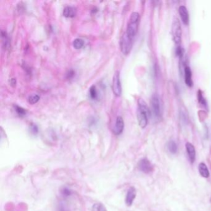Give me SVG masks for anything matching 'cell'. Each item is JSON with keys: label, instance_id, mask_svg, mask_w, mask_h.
Returning <instances> with one entry per match:
<instances>
[{"label": "cell", "instance_id": "cell-24", "mask_svg": "<svg viewBox=\"0 0 211 211\" xmlns=\"http://www.w3.org/2000/svg\"><path fill=\"white\" fill-rule=\"evenodd\" d=\"M75 71L73 70L72 69H70L67 72V74H66V77H67V79L70 80V79H72L74 76H75Z\"/></svg>", "mask_w": 211, "mask_h": 211}, {"label": "cell", "instance_id": "cell-8", "mask_svg": "<svg viewBox=\"0 0 211 211\" xmlns=\"http://www.w3.org/2000/svg\"><path fill=\"white\" fill-rule=\"evenodd\" d=\"M124 130V121L122 117H118L116 119L113 132L115 135H120Z\"/></svg>", "mask_w": 211, "mask_h": 211}, {"label": "cell", "instance_id": "cell-19", "mask_svg": "<svg viewBox=\"0 0 211 211\" xmlns=\"http://www.w3.org/2000/svg\"><path fill=\"white\" fill-rule=\"evenodd\" d=\"M84 45V42L81 39H76L72 42L73 47L76 50H79L82 48Z\"/></svg>", "mask_w": 211, "mask_h": 211}, {"label": "cell", "instance_id": "cell-9", "mask_svg": "<svg viewBox=\"0 0 211 211\" xmlns=\"http://www.w3.org/2000/svg\"><path fill=\"white\" fill-rule=\"evenodd\" d=\"M179 14L181 21L185 25H188L190 22V16L187 8L185 6H180L178 9Z\"/></svg>", "mask_w": 211, "mask_h": 211}, {"label": "cell", "instance_id": "cell-27", "mask_svg": "<svg viewBox=\"0 0 211 211\" xmlns=\"http://www.w3.org/2000/svg\"><path fill=\"white\" fill-rule=\"evenodd\" d=\"M10 84H11V85L12 87H14L16 86V79H14V78L11 79V80H10Z\"/></svg>", "mask_w": 211, "mask_h": 211}, {"label": "cell", "instance_id": "cell-28", "mask_svg": "<svg viewBox=\"0 0 211 211\" xmlns=\"http://www.w3.org/2000/svg\"><path fill=\"white\" fill-rule=\"evenodd\" d=\"M59 211H68L67 210V209L65 208V207L64 206H61L60 209H59Z\"/></svg>", "mask_w": 211, "mask_h": 211}, {"label": "cell", "instance_id": "cell-26", "mask_svg": "<svg viewBox=\"0 0 211 211\" xmlns=\"http://www.w3.org/2000/svg\"><path fill=\"white\" fill-rule=\"evenodd\" d=\"M62 193L64 196H70L71 194L70 190H69L67 188H64L62 190Z\"/></svg>", "mask_w": 211, "mask_h": 211}, {"label": "cell", "instance_id": "cell-5", "mask_svg": "<svg viewBox=\"0 0 211 211\" xmlns=\"http://www.w3.org/2000/svg\"><path fill=\"white\" fill-rule=\"evenodd\" d=\"M181 27L179 20L177 18H175L172 22V35L174 42L179 45L181 40Z\"/></svg>", "mask_w": 211, "mask_h": 211}, {"label": "cell", "instance_id": "cell-23", "mask_svg": "<svg viewBox=\"0 0 211 211\" xmlns=\"http://www.w3.org/2000/svg\"><path fill=\"white\" fill-rule=\"evenodd\" d=\"M92 211H107V209L103 204L100 203H97L93 206Z\"/></svg>", "mask_w": 211, "mask_h": 211}, {"label": "cell", "instance_id": "cell-22", "mask_svg": "<svg viewBox=\"0 0 211 211\" xmlns=\"http://www.w3.org/2000/svg\"><path fill=\"white\" fill-rule=\"evenodd\" d=\"M175 53H176V55L180 58V59H181L184 57V55H185L184 49L181 46L178 45L176 48Z\"/></svg>", "mask_w": 211, "mask_h": 211}, {"label": "cell", "instance_id": "cell-16", "mask_svg": "<svg viewBox=\"0 0 211 211\" xmlns=\"http://www.w3.org/2000/svg\"><path fill=\"white\" fill-rule=\"evenodd\" d=\"M1 39H2V44L3 48L4 49H7V47H9V38H8L6 32L3 31V30L1 31Z\"/></svg>", "mask_w": 211, "mask_h": 211}, {"label": "cell", "instance_id": "cell-2", "mask_svg": "<svg viewBox=\"0 0 211 211\" xmlns=\"http://www.w3.org/2000/svg\"><path fill=\"white\" fill-rule=\"evenodd\" d=\"M140 19V16L138 12H133L131 13L129 22L128 23L126 32L130 37L133 39L138 33Z\"/></svg>", "mask_w": 211, "mask_h": 211}, {"label": "cell", "instance_id": "cell-12", "mask_svg": "<svg viewBox=\"0 0 211 211\" xmlns=\"http://www.w3.org/2000/svg\"><path fill=\"white\" fill-rule=\"evenodd\" d=\"M186 149L190 162L192 163H194L196 160V150L195 146L192 144L187 142L186 144Z\"/></svg>", "mask_w": 211, "mask_h": 211}, {"label": "cell", "instance_id": "cell-18", "mask_svg": "<svg viewBox=\"0 0 211 211\" xmlns=\"http://www.w3.org/2000/svg\"><path fill=\"white\" fill-rule=\"evenodd\" d=\"M89 94L90 98L92 100H97L98 99V92L95 85H92L89 90Z\"/></svg>", "mask_w": 211, "mask_h": 211}, {"label": "cell", "instance_id": "cell-20", "mask_svg": "<svg viewBox=\"0 0 211 211\" xmlns=\"http://www.w3.org/2000/svg\"><path fill=\"white\" fill-rule=\"evenodd\" d=\"M40 100V96L37 94H32L28 97V102L30 105H34L37 103Z\"/></svg>", "mask_w": 211, "mask_h": 211}, {"label": "cell", "instance_id": "cell-10", "mask_svg": "<svg viewBox=\"0 0 211 211\" xmlns=\"http://www.w3.org/2000/svg\"><path fill=\"white\" fill-rule=\"evenodd\" d=\"M136 196V189L134 187L130 188L127 192L125 200L126 204L128 206H131L133 204Z\"/></svg>", "mask_w": 211, "mask_h": 211}, {"label": "cell", "instance_id": "cell-21", "mask_svg": "<svg viewBox=\"0 0 211 211\" xmlns=\"http://www.w3.org/2000/svg\"><path fill=\"white\" fill-rule=\"evenodd\" d=\"M14 110H15L16 112L17 113V114L19 117H23L26 115V110L24 108H23L21 107H19L17 105H15L14 106Z\"/></svg>", "mask_w": 211, "mask_h": 211}, {"label": "cell", "instance_id": "cell-11", "mask_svg": "<svg viewBox=\"0 0 211 211\" xmlns=\"http://www.w3.org/2000/svg\"><path fill=\"white\" fill-rule=\"evenodd\" d=\"M185 73V82L187 86L192 87L193 85V82L192 79V72L191 68L188 66H186L184 68Z\"/></svg>", "mask_w": 211, "mask_h": 211}, {"label": "cell", "instance_id": "cell-4", "mask_svg": "<svg viewBox=\"0 0 211 211\" xmlns=\"http://www.w3.org/2000/svg\"><path fill=\"white\" fill-rule=\"evenodd\" d=\"M133 39L130 37L126 32H125L120 41V50L122 53L125 55H128L133 47Z\"/></svg>", "mask_w": 211, "mask_h": 211}, {"label": "cell", "instance_id": "cell-13", "mask_svg": "<svg viewBox=\"0 0 211 211\" xmlns=\"http://www.w3.org/2000/svg\"><path fill=\"white\" fill-rule=\"evenodd\" d=\"M76 8L72 6H67L63 10V16L67 18L74 17L76 15Z\"/></svg>", "mask_w": 211, "mask_h": 211}, {"label": "cell", "instance_id": "cell-17", "mask_svg": "<svg viewBox=\"0 0 211 211\" xmlns=\"http://www.w3.org/2000/svg\"><path fill=\"white\" fill-rule=\"evenodd\" d=\"M167 148L169 152L173 154H176L178 150L177 144L174 141H170L168 142Z\"/></svg>", "mask_w": 211, "mask_h": 211}, {"label": "cell", "instance_id": "cell-25", "mask_svg": "<svg viewBox=\"0 0 211 211\" xmlns=\"http://www.w3.org/2000/svg\"><path fill=\"white\" fill-rule=\"evenodd\" d=\"M30 131L31 132L34 134V135H37L39 133V128L37 127V126L35 124H32L30 125Z\"/></svg>", "mask_w": 211, "mask_h": 211}, {"label": "cell", "instance_id": "cell-6", "mask_svg": "<svg viewBox=\"0 0 211 211\" xmlns=\"http://www.w3.org/2000/svg\"><path fill=\"white\" fill-rule=\"evenodd\" d=\"M112 90L117 97L121 96L122 94V87L120 81V75L119 71H116L113 76L112 80Z\"/></svg>", "mask_w": 211, "mask_h": 211}, {"label": "cell", "instance_id": "cell-1", "mask_svg": "<svg viewBox=\"0 0 211 211\" xmlns=\"http://www.w3.org/2000/svg\"><path fill=\"white\" fill-rule=\"evenodd\" d=\"M150 113V110L145 101L142 99H140L138 100L137 118L139 125L141 128H145L147 125Z\"/></svg>", "mask_w": 211, "mask_h": 211}, {"label": "cell", "instance_id": "cell-14", "mask_svg": "<svg viewBox=\"0 0 211 211\" xmlns=\"http://www.w3.org/2000/svg\"><path fill=\"white\" fill-rule=\"evenodd\" d=\"M198 169H199V172H200V174L204 178H208L209 177V171L208 170V168L207 167V165L202 162V163H200V165H199V167H198Z\"/></svg>", "mask_w": 211, "mask_h": 211}, {"label": "cell", "instance_id": "cell-15", "mask_svg": "<svg viewBox=\"0 0 211 211\" xmlns=\"http://www.w3.org/2000/svg\"><path fill=\"white\" fill-rule=\"evenodd\" d=\"M198 99L199 103L203 107L208 108V103L206 99L203 96V92L201 90H199L198 92Z\"/></svg>", "mask_w": 211, "mask_h": 211}, {"label": "cell", "instance_id": "cell-3", "mask_svg": "<svg viewBox=\"0 0 211 211\" xmlns=\"http://www.w3.org/2000/svg\"><path fill=\"white\" fill-rule=\"evenodd\" d=\"M150 108L155 118H156V120H160L162 118V111L160 99L157 94L153 95L151 98Z\"/></svg>", "mask_w": 211, "mask_h": 211}, {"label": "cell", "instance_id": "cell-7", "mask_svg": "<svg viewBox=\"0 0 211 211\" xmlns=\"http://www.w3.org/2000/svg\"><path fill=\"white\" fill-rule=\"evenodd\" d=\"M138 168L145 173H149L153 171V165L147 158H142L138 163Z\"/></svg>", "mask_w": 211, "mask_h": 211}]
</instances>
